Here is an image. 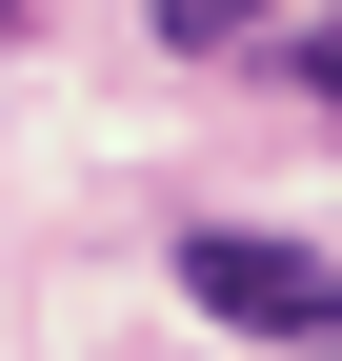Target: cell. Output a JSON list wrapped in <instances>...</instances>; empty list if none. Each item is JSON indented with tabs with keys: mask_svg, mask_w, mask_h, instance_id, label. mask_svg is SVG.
<instances>
[{
	"mask_svg": "<svg viewBox=\"0 0 342 361\" xmlns=\"http://www.w3.org/2000/svg\"><path fill=\"white\" fill-rule=\"evenodd\" d=\"M182 301H201V322H242V341H342V261L322 241H262V221H201V241H182Z\"/></svg>",
	"mask_w": 342,
	"mask_h": 361,
	"instance_id": "1",
	"label": "cell"
},
{
	"mask_svg": "<svg viewBox=\"0 0 342 361\" xmlns=\"http://www.w3.org/2000/svg\"><path fill=\"white\" fill-rule=\"evenodd\" d=\"M262 20H282V0H161V40H182V61H242Z\"/></svg>",
	"mask_w": 342,
	"mask_h": 361,
	"instance_id": "2",
	"label": "cell"
},
{
	"mask_svg": "<svg viewBox=\"0 0 342 361\" xmlns=\"http://www.w3.org/2000/svg\"><path fill=\"white\" fill-rule=\"evenodd\" d=\"M282 80H302V101H342V0H322L302 40H282Z\"/></svg>",
	"mask_w": 342,
	"mask_h": 361,
	"instance_id": "3",
	"label": "cell"
},
{
	"mask_svg": "<svg viewBox=\"0 0 342 361\" xmlns=\"http://www.w3.org/2000/svg\"><path fill=\"white\" fill-rule=\"evenodd\" d=\"M0 40H20V0H0Z\"/></svg>",
	"mask_w": 342,
	"mask_h": 361,
	"instance_id": "4",
	"label": "cell"
},
{
	"mask_svg": "<svg viewBox=\"0 0 342 361\" xmlns=\"http://www.w3.org/2000/svg\"><path fill=\"white\" fill-rule=\"evenodd\" d=\"M322 361H342V341H322Z\"/></svg>",
	"mask_w": 342,
	"mask_h": 361,
	"instance_id": "5",
	"label": "cell"
}]
</instances>
